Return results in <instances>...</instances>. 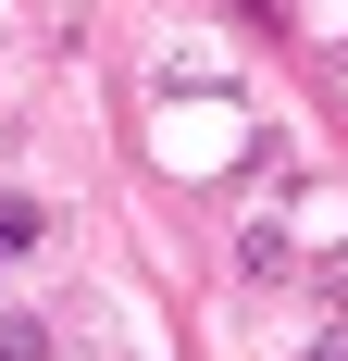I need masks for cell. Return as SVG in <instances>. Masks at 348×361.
I'll return each instance as SVG.
<instances>
[{"label":"cell","instance_id":"6da1fadb","mask_svg":"<svg viewBox=\"0 0 348 361\" xmlns=\"http://www.w3.org/2000/svg\"><path fill=\"white\" fill-rule=\"evenodd\" d=\"M0 361H50V324L37 312H0Z\"/></svg>","mask_w":348,"mask_h":361},{"label":"cell","instance_id":"7a4b0ae2","mask_svg":"<svg viewBox=\"0 0 348 361\" xmlns=\"http://www.w3.org/2000/svg\"><path fill=\"white\" fill-rule=\"evenodd\" d=\"M37 224H50L37 200H0V262H13V250H37Z\"/></svg>","mask_w":348,"mask_h":361},{"label":"cell","instance_id":"3957f363","mask_svg":"<svg viewBox=\"0 0 348 361\" xmlns=\"http://www.w3.org/2000/svg\"><path fill=\"white\" fill-rule=\"evenodd\" d=\"M311 361H348V324H323V336H311Z\"/></svg>","mask_w":348,"mask_h":361}]
</instances>
